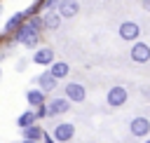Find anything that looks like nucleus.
<instances>
[{"instance_id":"nucleus-1","label":"nucleus","mask_w":150,"mask_h":143,"mask_svg":"<svg viewBox=\"0 0 150 143\" xmlns=\"http://www.w3.org/2000/svg\"><path fill=\"white\" fill-rule=\"evenodd\" d=\"M14 42H16V45H23V47H28V49H35L38 42H40V33L26 21V23L14 33Z\"/></svg>"},{"instance_id":"nucleus-2","label":"nucleus","mask_w":150,"mask_h":143,"mask_svg":"<svg viewBox=\"0 0 150 143\" xmlns=\"http://www.w3.org/2000/svg\"><path fill=\"white\" fill-rule=\"evenodd\" d=\"M127 98H129V91H127V87H122V84H115V87H110V89L105 91V103H108L110 108H122V105L127 103Z\"/></svg>"},{"instance_id":"nucleus-3","label":"nucleus","mask_w":150,"mask_h":143,"mask_svg":"<svg viewBox=\"0 0 150 143\" xmlns=\"http://www.w3.org/2000/svg\"><path fill=\"white\" fill-rule=\"evenodd\" d=\"M129 134H131L134 138H148V136H150V120L143 117V115L134 117V120L129 122Z\"/></svg>"},{"instance_id":"nucleus-4","label":"nucleus","mask_w":150,"mask_h":143,"mask_svg":"<svg viewBox=\"0 0 150 143\" xmlns=\"http://www.w3.org/2000/svg\"><path fill=\"white\" fill-rule=\"evenodd\" d=\"M117 33H120V38H122L124 42H138V38H141V26H138L136 21H122L120 28H117Z\"/></svg>"},{"instance_id":"nucleus-5","label":"nucleus","mask_w":150,"mask_h":143,"mask_svg":"<svg viewBox=\"0 0 150 143\" xmlns=\"http://www.w3.org/2000/svg\"><path fill=\"white\" fill-rule=\"evenodd\" d=\"M63 91H66V98H68L70 103H82V101L87 98V89H84V84H80V82H66Z\"/></svg>"},{"instance_id":"nucleus-6","label":"nucleus","mask_w":150,"mask_h":143,"mask_svg":"<svg viewBox=\"0 0 150 143\" xmlns=\"http://www.w3.org/2000/svg\"><path fill=\"white\" fill-rule=\"evenodd\" d=\"M70 110V101L66 96H56L47 103V117H59V115H66Z\"/></svg>"},{"instance_id":"nucleus-7","label":"nucleus","mask_w":150,"mask_h":143,"mask_svg":"<svg viewBox=\"0 0 150 143\" xmlns=\"http://www.w3.org/2000/svg\"><path fill=\"white\" fill-rule=\"evenodd\" d=\"M52 136H54L56 143H68V141H73V136H75V127H73L70 122H59V124L52 129Z\"/></svg>"},{"instance_id":"nucleus-8","label":"nucleus","mask_w":150,"mask_h":143,"mask_svg":"<svg viewBox=\"0 0 150 143\" xmlns=\"http://www.w3.org/2000/svg\"><path fill=\"white\" fill-rule=\"evenodd\" d=\"M33 63L49 68L52 63H56V54H54V49H52V47H38L35 54H33Z\"/></svg>"},{"instance_id":"nucleus-9","label":"nucleus","mask_w":150,"mask_h":143,"mask_svg":"<svg viewBox=\"0 0 150 143\" xmlns=\"http://www.w3.org/2000/svg\"><path fill=\"white\" fill-rule=\"evenodd\" d=\"M131 61L134 63H148L150 61V45L148 42H134L131 47Z\"/></svg>"},{"instance_id":"nucleus-10","label":"nucleus","mask_w":150,"mask_h":143,"mask_svg":"<svg viewBox=\"0 0 150 143\" xmlns=\"http://www.w3.org/2000/svg\"><path fill=\"white\" fill-rule=\"evenodd\" d=\"M26 103H28L33 110H38V108H42V105L47 103V94H45L40 87H33V89L26 91Z\"/></svg>"},{"instance_id":"nucleus-11","label":"nucleus","mask_w":150,"mask_h":143,"mask_svg":"<svg viewBox=\"0 0 150 143\" xmlns=\"http://www.w3.org/2000/svg\"><path fill=\"white\" fill-rule=\"evenodd\" d=\"M56 12L61 14V19H73V16L80 14V2L77 0H61Z\"/></svg>"},{"instance_id":"nucleus-12","label":"nucleus","mask_w":150,"mask_h":143,"mask_svg":"<svg viewBox=\"0 0 150 143\" xmlns=\"http://www.w3.org/2000/svg\"><path fill=\"white\" fill-rule=\"evenodd\" d=\"M35 84H38V87H40V89L47 94V91H54V89L59 87V80H56V77H54L49 70H45V73H40V75L35 77Z\"/></svg>"},{"instance_id":"nucleus-13","label":"nucleus","mask_w":150,"mask_h":143,"mask_svg":"<svg viewBox=\"0 0 150 143\" xmlns=\"http://www.w3.org/2000/svg\"><path fill=\"white\" fill-rule=\"evenodd\" d=\"M23 23H26V14H23V12H16V14H12V16L7 19V23H5V33H7V35H9V33L14 35Z\"/></svg>"},{"instance_id":"nucleus-14","label":"nucleus","mask_w":150,"mask_h":143,"mask_svg":"<svg viewBox=\"0 0 150 143\" xmlns=\"http://www.w3.org/2000/svg\"><path fill=\"white\" fill-rule=\"evenodd\" d=\"M45 134H47V131H45L40 124H33V127H28V129H21V138H26V141H38V143H42Z\"/></svg>"},{"instance_id":"nucleus-15","label":"nucleus","mask_w":150,"mask_h":143,"mask_svg":"<svg viewBox=\"0 0 150 143\" xmlns=\"http://www.w3.org/2000/svg\"><path fill=\"white\" fill-rule=\"evenodd\" d=\"M42 21H45V30H59V26H61V14L54 9V12H45L42 14Z\"/></svg>"},{"instance_id":"nucleus-16","label":"nucleus","mask_w":150,"mask_h":143,"mask_svg":"<svg viewBox=\"0 0 150 143\" xmlns=\"http://www.w3.org/2000/svg\"><path fill=\"white\" fill-rule=\"evenodd\" d=\"M47 70H49L56 80H66V77H68V73H70V66H68L66 61H56V63H52Z\"/></svg>"},{"instance_id":"nucleus-17","label":"nucleus","mask_w":150,"mask_h":143,"mask_svg":"<svg viewBox=\"0 0 150 143\" xmlns=\"http://www.w3.org/2000/svg\"><path fill=\"white\" fill-rule=\"evenodd\" d=\"M16 124H19V129H28V127L38 124V115H35V110H23V113L16 117Z\"/></svg>"},{"instance_id":"nucleus-18","label":"nucleus","mask_w":150,"mask_h":143,"mask_svg":"<svg viewBox=\"0 0 150 143\" xmlns=\"http://www.w3.org/2000/svg\"><path fill=\"white\" fill-rule=\"evenodd\" d=\"M26 21H28V23H30V26H33L38 33H42V30H45V21H42V14H38V16H30V19H26Z\"/></svg>"},{"instance_id":"nucleus-19","label":"nucleus","mask_w":150,"mask_h":143,"mask_svg":"<svg viewBox=\"0 0 150 143\" xmlns=\"http://www.w3.org/2000/svg\"><path fill=\"white\" fill-rule=\"evenodd\" d=\"M26 63H28L26 59H19V61H16V70H23V68H26Z\"/></svg>"},{"instance_id":"nucleus-20","label":"nucleus","mask_w":150,"mask_h":143,"mask_svg":"<svg viewBox=\"0 0 150 143\" xmlns=\"http://www.w3.org/2000/svg\"><path fill=\"white\" fill-rule=\"evenodd\" d=\"M42 143H56V141H54V136H52V134H45V138H42Z\"/></svg>"},{"instance_id":"nucleus-21","label":"nucleus","mask_w":150,"mask_h":143,"mask_svg":"<svg viewBox=\"0 0 150 143\" xmlns=\"http://www.w3.org/2000/svg\"><path fill=\"white\" fill-rule=\"evenodd\" d=\"M141 7H143L145 12H150V0H141Z\"/></svg>"},{"instance_id":"nucleus-22","label":"nucleus","mask_w":150,"mask_h":143,"mask_svg":"<svg viewBox=\"0 0 150 143\" xmlns=\"http://www.w3.org/2000/svg\"><path fill=\"white\" fill-rule=\"evenodd\" d=\"M21 143H38V141H26V138H21Z\"/></svg>"},{"instance_id":"nucleus-23","label":"nucleus","mask_w":150,"mask_h":143,"mask_svg":"<svg viewBox=\"0 0 150 143\" xmlns=\"http://www.w3.org/2000/svg\"><path fill=\"white\" fill-rule=\"evenodd\" d=\"M143 143H150V138H145V141H143Z\"/></svg>"},{"instance_id":"nucleus-24","label":"nucleus","mask_w":150,"mask_h":143,"mask_svg":"<svg viewBox=\"0 0 150 143\" xmlns=\"http://www.w3.org/2000/svg\"><path fill=\"white\" fill-rule=\"evenodd\" d=\"M0 77H2V68H0Z\"/></svg>"},{"instance_id":"nucleus-25","label":"nucleus","mask_w":150,"mask_h":143,"mask_svg":"<svg viewBox=\"0 0 150 143\" xmlns=\"http://www.w3.org/2000/svg\"><path fill=\"white\" fill-rule=\"evenodd\" d=\"M0 12H2V7H0Z\"/></svg>"}]
</instances>
